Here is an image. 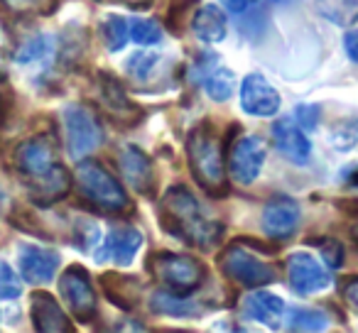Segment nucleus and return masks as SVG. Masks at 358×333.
Wrapping results in <instances>:
<instances>
[{"instance_id": "nucleus-25", "label": "nucleus", "mask_w": 358, "mask_h": 333, "mask_svg": "<svg viewBox=\"0 0 358 333\" xmlns=\"http://www.w3.org/2000/svg\"><path fill=\"white\" fill-rule=\"evenodd\" d=\"M101 30H103V42H106V47H108L110 52H118V50H123V47L128 45V40H130V20H125V17L106 15Z\"/></svg>"}, {"instance_id": "nucleus-13", "label": "nucleus", "mask_w": 358, "mask_h": 333, "mask_svg": "<svg viewBox=\"0 0 358 333\" xmlns=\"http://www.w3.org/2000/svg\"><path fill=\"white\" fill-rule=\"evenodd\" d=\"M17 258H20V274L27 284L52 282L62 265V258L57 250L40 248V245H22Z\"/></svg>"}, {"instance_id": "nucleus-15", "label": "nucleus", "mask_w": 358, "mask_h": 333, "mask_svg": "<svg viewBox=\"0 0 358 333\" xmlns=\"http://www.w3.org/2000/svg\"><path fill=\"white\" fill-rule=\"evenodd\" d=\"M120 175H123L125 184H130L140 194H150L155 184V172L150 157L135 145H128L123 152L118 154Z\"/></svg>"}, {"instance_id": "nucleus-23", "label": "nucleus", "mask_w": 358, "mask_h": 333, "mask_svg": "<svg viewBox=\"0 0 358 333\" xmlns=\"http://www.w3.org/2000/svg\"><path fill=\"white\" fill-rule=\"evenodd\" d=\"M204 91L211 101L224 103L234 96L236 91V76L234 71L224 69V66H214L209 74H204Z\"/></svg>"}, {"instance_id": "nucleus-18", "label": "nucleus", "mask_w": 358, "mask_h": 333, "mask_svg": "<svg viewBox=\"0 0 358 333\" xmlns=\"http://www.w3.org/2000/svg\"><path fill=\"white\" fill-rule=\"evenodd\" d=\"M30 316L35 321L37 331L45 333H62V331H71V323L66 318V313L62 311V306L45 292L32 294V306H30Z\"/></svg>"}, {"instance_id": "nucleus-36", "label": "nucleus", "mask_w": 358, "mask_h": 333, "mask_svg": "<svg viewBox=\"0 0 358 333\" xmlns=\"http://www.w3.org/2000/svg\"><path fill=\"white\" fill-rule=\"evenodd\" d=\"M224 3V8L229 13H234V15H241V13L248 10V3L250 0H221Z\"/></svg>"}, {"instance_id": "nucleus-31", "label": "nucleus", "mask_w": 358, "mask_h": 333, "mask_svg": "<svg viewBox=\"0 0 358 333\" xmlns=\"http://www.w3.org/2000/svg\"><path fill=\"white\" fill-rule=\"evenodd\" d=\"M322 258L331 269L341 267L343 265V248L336 243V240H327V243H322Z\"/></svg>"}, {"instance_id": "nucleus-37", "label": "nucleus", "mask_w": 358, "mask_h": 333, "mask_svg": "<svg viewBox=\"0 0 358 333\" xmlns=\"http://www.w3.org/2000/svg\"><path fill=\"white\" fill-rule=\"evenodd\" d=\"M343 179H346L348 184L358 186V164H356V167H351V170H346V172H343Z\"/></svg>"}, {"instance_id": "nucleus-20", "label": "nucleus", "mask_w": 358, "mask_h": 333, "mask_svg": "<svg viewBox=\"0 0 358 333\" xmlns=\"http://www.w3.org/2000/svg\"><path fill=\"white\" fill-rule=\"evenodd\" d=\"M285 313V302L278 294L270 292H253L243 299V316L250 321L265 323V326H278Z\"/></svg>"}, {"instance_id": "nucleus-2", "label": "nucleus", "mask_w": 358, "mask_h": 333, "mask_svg": "<svg viewBox=\"0 0 358 333\" xmlns=\"http://www.w3.org/2000/svg\"><path fill=\"white\" fill-rule=\"evenodd\" d=\"M187 157H189V167L194 179L204 186L206 191L216 194L226 186V167H224V154H221V142L216 133L209 125L192 130L189 140H187Z\"/></svg>"}, {"instance_id": "nucleus-8", "label": "nucleus", "mask_w": 358, "mask_h": 333, "mask_svg": "<svg viewBox=\"0 0 358 333\" xmlns=\"http://www.w3.org/2000/svg\"><path fill=\"white\" fill-rule=\"evenodd\" d=\"M265 154L268 147L258 135H243L234 142L229 154V167L231 177H234L238 184H250L260 177L265 164Z\"/></svg>"}, {"instance_id": "nucleus-19", "label": "nucleus", "mask_w": 358, "mask_h": 333, "mask_svg": "<svg viewBox=\"0 0 358 333\" xmlns=\"http://www.w3.org/2000/svg\"><path fill=\"white\" fill-rule=\"evenodd\" d=\"M99 101L103 103V108L108 110L113 118L123 120V123H133L138 120V108H135L133 101L125 96V91L120 89V84L113 76L103 74L99 79Z\"/></svg>"}, {"instance_id": "nucleus-10", "label": "nucleus", "mask_w": 358, "mask_h": 333, "mask_svg": "<svg viewBox=\"0 0 358 333\" xmlns=\"http://www.w3.org/2000/svg\"><path fill=\"white\" fill-rule=\"evenodd\" d=\"M15 164L27 179L47 175L57 164L55 140H52L50 135H35V138L25 140V142L15 149Z\"/></svg>"}, {"instance_id": "nucleus-12", "label": "nucleus", "mask_w": 358, "mask_h": 333, "mask_svg": "<svg viewBox=\"0 0 358 333\" xmlns=\"http://www.w3.org/2000/svg\"><path fill=\"white\" fill-rule=\"evenodd\" d=\"M241 105L248 115L270 118L280 110V94L263 74H248L241 84Z\"/></svg>"}, {"instance_id": "nucleus-3", "label": "nucleus", "mask_w": 358, "mask_h": 333, "mask_svg": "<svg viewBox=\"0 0 358 333\" xmlns=\"http://www.w3.org/2000/svg\"><path fill=\"white\" fill-rule=\"evenodd\" d=\"M76 186L79 194L94 206H99L106 214H118L128 209V194L120 186V182L106 170L103 164L94 159H79L76 164Z\"/></svg>"}, {"instance_id": "nucleus-27", "label": "nucleus", "mask_w": 358, "mask_h": 333, "mask_svg": "<svg viewBox=\"0 0 358 333\" xmlns=\"http://www.w3.org/2000/svg\"><path fill=\"white\" fill-rule=\"evenodd\" d=\"M329 326V316L319 309H294L289 313V331H324Z\"/></svg>"}, {"instance_id": "nucleus-16", "label": "nucleus", "mask_w": 358, "mask_h": 333, "mask_svg": "<svg viewBox=\"0 0 358 333\" xmlns=\"http://www.w3.org/2000/svg\"><path fill=\"white\" fill-rule=\"evenodd\" d=\"M71 189V179H69V172L62 167V164H55L47 175L35 177L30 179L27 184V194L30 199L35 201L37 206H52L57 201H62Z\"/></svg>"}, {"instance_id": "nucleus-17", "label": "nucleus", "mask_w": 358, "mask_h": 333, "mask_svg": "<svg viewBox=\"0 0 358 333\" xmlns=\"http://www.w3.org/2000/svg\"><path fill=\"white\" fill-rule=\"evenodd\" d=\"M273 138L275 147L282 157H287L294 164H304L312 154V145H309L307 135L302 133L299 125L292 123V118H280L273 125Z\"/></svg>"}, {"instance_id": "nucleus-5", "label": "nucleus", "mask_w": 358, "mask_h": 333, "mask_svg": "<svg viewBox=\"0 0 358 333\" xmlns=\"http://www.w3.org/2000/svg\"><path fill=\"white\" fill-rule=\"evenodd\" d=\"M219 265L226 277L243 287L258 289L275 282V269L241 243H231L229 248H224V253L219 255Z\"/></svg>"}, {"instance_id": "nucleus-22", "label": "nucleus", "mask_w": 358, "mask_h": 333, "mask_svg": "<svg viewBox=\"0 0 358 333\" xmlns=\"http://www.w3.org/2000/svg\"><path fill=\"white\" fill-rule=\"evenodd\" d=\"M150 309L155 313H164V316H196L201 313V306L189 299H185V294H174V292H155L150 297Z\"/></svg>"}, {"instance_id": "nucleus-33", "label": "nucleus", "mask_w": 358, "mask_h": 333, "mask_svg": "<svg viewBox=\"0 0 358 333\" xmlns=\"http://www.w3.org/2000/svg\"><path fill=\"white\" fill-rule=\"evenodd\" d=\"M0 3L6 8H10L13 13H30V10H37L45 0H0Z\"/></svg>"}, {"instance_id": "nucleus-9", "label": "nucleus", "mask_w": 358, "mask_h": 333, "mask_svg": "<svg viewBox=\"0 0 358 333\" xmlns=\"http://www.w3.org/2000/svg\"><path fill=\"white\" fill-rule=\"evenodd\" d=\"M287 279L292 292L309 297V294L324 292L331 284L329 269L309 253H294L287 260Z\"/></svg>"}, {"instance_id": "nucleus-32", "label": "nucleus", "mask_w": 358, "mask_h": 333, "mask_svg": "<svg viewBox=\"0 0 358 333\" xmlns=\"http://www.w3.org/2000/svg\"><path fill=\"white\" fill-rule=\"evenodd\" d=\"M294 118H297V123L302 125V128L314 130L319 123V108L317 105H299V108L294 110Z\"/></svg>"}, {"instance_id": "nucleus-35", "label": "nucleus", "mask_w": 358, "mask_h": 333, "mask_svg": "<svg viewBox=\"0 0 358 333\" xmlns=\"http://www.w3.org/2000/svg\"><path fill=\"white\" fill-rule=\"evenodd\" d=\"M343 299H346L353 309H358V279H351V282L343 287Z\"/></svg>"}, {"instance_id": "nucleus-24", "label": "nucleus", "mask_w": 358, "mask_h": 333, "mask_svg": "<svg viewBox=\"0 0 358 333\" xmlns=\"http://www.w3.org/2000/svg\"><path fill=\"white\" fill-rule=\"evenodd\" d=\"M319 13L336 25H351L358 20V0H317Z\"/></svg>"}, {"instance_id": "nucleus-1", "label": "nucleus", "mask_w": 358, "mask_h": 333, "mask_svg": "<svg viewBox=\"0 0 358 333\" xmlns=\"http://www.w3.org/2000/svg\"><path fill=\"white\" fill-rule=\"evenodd\" d=\"M159 219L169 233L187 240L194 248H211L224 235V225L211 219L204 206L196 201V196L185 186H172L162 196Z\"/></svg>"}, {"instance_id": "nucleus-39", "label": "nucleus", "mask_w": 358, "mask_h": 333, "mask_svg": "<svg viewBox=\"0 0 358 333\" xmlns=\"http://www.w3.org/2000/svg\"><path fill=\"white\" fill-rule=\"evenodd\" d=\"M351 235H353V240H356V245H358V223L351 228Z\"/></svg>"}, {"instance_id": "nucleus-26", "label": "nucleus", "mask_w": 358, "mask_h": 333, "mask_svg": "<svg viewBox=\"0 0 358 333\" xmlns=\"http://www.w3.org/2000/svg\"><path fill=\"white\" fill-rule=\"evenodd\" d=\"M55 50V40L50 35H35L15 52V61L17 64H32V61H42L52 54Z\"/></svg>"}, {"instance_id": "nucleus-6", "label": "nucleus", "mask_w": 358, "mask_h": 333, "mask_svg": "<svg viewBox=\"0 0 358 333\" xmlns=\"http://www.w3.org/2000/svg\"><path fill=\"white\" fill-rule=\"evenodd\" d=\"M152 272L157 282H162L169 292L174 294H189L201 284L204 267L189 255L177 253H159L152 258Z\"/></svg>"}, {"instance_id": "nucleus-28", "label": "nucleus", "mask_w": 358, "mask_h": 333, "mask_svg": "<svg viewBox=\"0 0 358 333\" xmlns=\"http://www.w3.org/2000/svg\"><path fill=\"white\" fill-rule=\"evenodd\" d=\"M130 40L140 47L157 45L162 40V27L152 17H138V20H130Z\"/></svg>"}, {"instance_id": "nucleus-34", "label": "nucleus", "mask_w": 358, "mask_h": 333, "mask_svg": "<svg viewBox=\"0 0 358 333\" xmlns=\"http://www.w3.org/2000/svg\"><path fill=\"white\" fill-rule=\"evenodd\" d=\"M343 47H346L348 59L358 64V30L346 32V37H343Z\"/></svg>"}, {"instance_id": "nucleus-29", "label": "nucleus", "mask_w": 358, "mask_h": 333, "mask_svg": "<svg viewBox=\"0 0 358 333\" xmlns=\"http://www.w3.org/2000/svg\"><path fill=\"white\" fill-rule=\"evenodd\" d=\"M125 66H128V74L133 79L145 81L155 71V66H157V54H152V52H138V54L130 57Z\"/></svg>"}, {"instance_id": "nucleus-41", "label": "nucleus", "mask_w": 358, "mask_h": 333, "mask_svg": "<svg viewBox=\"0 0 358 333\" xmlns=\"http://www.w3.org/2000/svg\"><path fill=\"white\" fill-rule=\"evenodd\" d=\"M0 204H3V196H0Z\"/></svg>"}, {"instance_id": "nucleus-21", "label": "nucleus", "mask_w": 358, "mask_h": 333, "mask_svg": "<svg viewBox=\"0 0 358 333\" xmlns=\"http://www.w3.org/2000/svg\"><path fill=\"white\" fill-rule=\"evenodd\" d=\"M192 27H194V35L201 42L216 45V42H221L226 37V27L229 25H226V15L219 6H204L196 10Z\"/></svg>"}, {"instance_id": "nucleus-4", "label": "nucleus", "mask_w": 358, "mask_h": 333, "mask_svg": "<svg viewBox=\"0 0 358 333\" xmlns=\"http://www.w3.org/2000/svg\"><path fill=\"white\" fill-rule=\"evenodd\" d=\"M62 120H64L66 152L74 159H84L103 140V130H101L99 118L86 105H66L64 113H62Z\"/></svg>"}, {"instance_id": "nucleus-40", "label": "nucleus", "mask_w": 358, "mask_h": 333, "mask_svg": "<svg viewBox=\"0 0 358 333\" xmlns=\"http://www.w3.org/2000/svg\"><path fill=\"white\" fill-rule=\"evenodd\" d=\"M255 3H270V0H255Z\"/></svg>"}, {"instance_id": "nucleus-7", "label": "nucleus", "mask_w": 358, "mask_h": 333, "mask_svg": "<svg viewBox=\"0 0 358 333\" xmlns=\"http://www.w3.org/2000/svg\"><path fill=\"white\" fill-rule=\"evenodd\" d=\"M59 294L64 299L66 309L74 313L76 321H91L99 311V297L91 284V277L81 265H69L62 272Z\"/></svg>"}, {"instance_id": "nucleus-11", "label": "nucleus", "mask_w": 358, "mask_h": 333, "mask_svg": "<svg viewBox=\"0 0 358 333\" xmlns=\"http://www.w3.org/2000/svg\"><path fill=\"white\" fill-rule=\"evenodd\" d=\"M143 248V233L133 225H115L108 230L101 248L96 250V262H113L128 267Z\"/></svg>"}, {"instance_id": "nucleus-38", "label": "nucleus", "mask_w": 358, "mask_h": 333, "mask_svg": "<svg viewBox=\"0 0 358 333\" xmlns=\"http://www.w3.org/2000/svg\"><path fill=\"white\" fill-rule=\"evenodd\" d=\"M123 6H128V8H148L152 0H120Z\"/></svg>"}, {"instance_id": "nucleus-30", "label": "nucleus", "mask_w": 358, "mask_h": 333, "mask_svg": "<svg viewBox=\"0 0 358 333\" xmlns=\"http://www.w3.org/2000/svg\"><path fill=\"white\" fill-rule=\"evenodd\" d=\"M20 292H22V284L17 282L10 265L0 262V299H17Z\"/></svg>"}, {"instance_id": "nucleus-14", "label": "nucleus", "mask_w": 358, "mask_h": 333, "mask_svg": "<svg viewBox=\"0 0 358 333\" xmlns=\"http://www.w3.org/2000/svg\"><path fill=\"white\" fill-rule=\"evenodd\" d=\"M302 211L299 204L289 196H278L263 209V230L268 238L273 240H285L297 230Z\"/></svg>"}]
</instances>
